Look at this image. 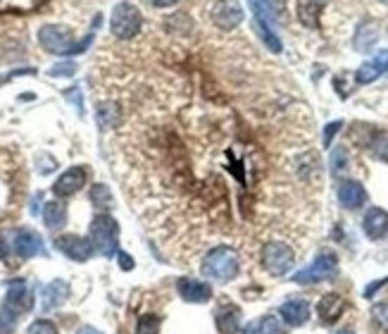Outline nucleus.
<instances>
[{
	"label": "nucleus",
	"mask_w": 388,
	"mask_h": 334,
	"mask_svg": "<svg viewBox=\"0 0 388 334\" xmlns=\"http://www.w3.org/2000/svg\"><path fill=\"white\" fill-rule=\"evenodd\" d=\"M362 229L372 241H379L388 232V212L381 208H369L362 220Z\"/></svg>",
	"instance_id": "14"
},
{
	"label": "nucleus",
	"mask_w": 388,
	"mask_h": 334,
	"mask_svg": "<svg viewBox=\"0 0 388 334\" xmlns=\"http://www.w3.org/2000/svg\"><path fill=\"white\" fill-rule=\"evenodd\" d=\"M386 282H388V279H379V282H377V284H372V287H367V289H365V296H367V299H369V296H372V294H374V291H377L379 287H384V284H386Z\"/></svg>",
	"instance_id": "35"
},
{
	"label": "nucleus",
	"mask_w": 388,
	"mask_h": 334,
	"mask_svg": "<svg viewBox=\"0 0 388 334\" xmlns=\"http://www.w3.org/2000/svg\"><path fill=\"white\" fill-rule=\"evenodd\" d=\"M44 222H46L48 229L65 227V222H67V208H65V203H60V200H48L46 208H44Z\"/></svg>",
	"instance_id": "20"
},
{
	"label": "nucleus",
	"mask_w": 388,
	"mask_h": 334,
	"mask_svg": "<svg viewBox=\"0 0 388 334\" xmlns=\"http://www.w3.org/2000/svg\"><path fill=\"white\" fill-rule=\"evenodd\" d=\"M331 169L333 174H341L348 169V153H345V148H336L331 155Z\"/></svg>",
	"instance_id": "26"
},
{
	"label": "nucleus",
	"mask_w": 388,
	"mask_h": 334,
	"mask_svg": "<svg viewBox=\"0 0 388 334\" xmlns=\"http://www.w3.org/2000/svg\"><path fill=\"white\" fill-rule=\"evenodd\" d=\"M69 299V284L65 279H53L51 284H46L41 289V308L48 313V311H55L62 303Z\"/></svg>",
	"instance_id": "12"
},
{
	"label": "nucleus",
	"mask_w": 388,
	"mask_h": 334,
	"mask_svg": "<svg viewBox=\"0 0 388 334\" xmlns=\"http://www.w3.org/2000/svg\"><path fill=\"white\" fill-rule=\"evenodd\" d=\"M262 265L269 275L281 277L290 272V267L295 265V253L288 244H281V241H269V244L262 246Z\"/></svg>",
	"instance_id": "6"
},
{
	"label": "nucleus",
	"mask_w": 388,
	"mask_h": 334,
	"mask_svg": "<svg viewBox=\"0 0 388 334\" xmlns=\"http://www.w3.org/2000/svg\"><path fill=\"white\" fill-rule=\"evenodd\" d=\"M243 8H241L236 0H220L217 3V8L212 10V20L220 29L224 32H232V29L239 27L241 22H243Z\"/></svg>",
	"instance_id": "10"
},
{
	"label": "nucleus",
	"mask_w": 388,
	"mask_h": 334,
	"mask_svg": "<svg viewBox=\"0 0 388 334\" xmlns=\"http://www.w3.org/2000/svg\"><path fill=\"white\" fill-rule=\"evenodd\" d=\"M381 3H386V5H388V0H381Z\"/></svg>",
	"instance_id": "39"
},
{
	"label": "nucleus",
	"mask_w": 388,
	"mask_h": 334,
	"mask_svg": "<svg viewBox=\"0 0 388 334\" xmlns=\"http://www.w3.org/2000/svg\"><path fill=\"white\" fill-rule=\"evenodd\" d=\"M143 27V17L138 8H133L131 3H119L117 8L112 10V17H110V29L117 39H133Z\"/></svg>",
	"instance_id": "5"
},
{
	"label": "nucleus",
	"mask_w": 388,
	"mask_h": 334,
	"mask_svg": "<svg viewBox=\"0 0 388 334\" xmlns=\"http://www.w3.org/2000/svg\"><path fill=\"white\" fill-rule=\"evenodd\" d=\"M74 72H76L74 63H60V65H53L51 70H48V75L51 77H72Z\"/></svg>",
	"instance_id": "29"
},
{
	"label": "nucleus",
	"mask_w": 388,
	"mask_h": 334,
	"mask_svg": "<svg viewBox=\"0 0 388 334\" xmlns=\"http://www.w3.org/2000/svg\"><path fill=\"white\" fill-rule=\"evenodd\" d=\"M65 96H67V101H72L76 105V110L79 115H83V101H81V91H79L76 86L74 89H67L65 91Z\"/></svg>",
	"instance_id": "31"
},
{
	"label": "nucleus",
	"mask_w": 388,
	"mask_h": 334,
	"mask_svg": "<svg viewBox=\"0 0 388 334\" xmlns=\"http://www.w3.org/2000/svg\"><path fill=\"white\" fill-rule=\"evenodd\" d=\"M55 167H58V162L53 160V158H48V155H39V172H41V174H51Z\"/></svg>",
	"instance_id": "32"
},
{
	"label": "nucleus",
	"mask_w": 388,
	"mask_h": 334,
	"mask_svg": "<svg viewBox=\"0 0 388 334\" xmlns=\"http://www.w3.org/2000/svg\"><path fill=\"white\" fill-rule=\"evenodd\" d=\"M91 39H93V34H88L86 39L76 44L72 29L65 27V24H46L39 32L41 46H44L48 53H53V56H79V53L86 51Z\"/></svg>",
	"instance_id": "1"
},
{
	"label": "nucleus",
	"mask_w": 388,
	"mask_h": 334,
	"mask_svg": "<svg viewBox=\"0 0 388 334\" xmlns=\"http://www.w3.org/2000/svg\"><path fill=\"white\" fill-rule=\"evenodd\" d=\"M338 200H341L343 208L357 210V208H362V205L367 203V191H365V186H362L360 181L348 179V181H343V184L338 186Z\"/></svg>",
	"instance_id": "13"
},
{
	"label": "nucleus",
	"mask_w": 388,
	"mask_h": 334,
	"mask_svg": "<svg viewBox=\"0 0 388 334\" xmlns=\"http://www.w3.org/2000/svg\"><path fill=\"white\" fill-rule=\"evenodd\" d=\"M200 270L205 277L217 279V282H232L241 272V258L232 246H215L205 253Z\"/></svg>",
	"instance_id": "2"
},
{
	"label": "nucleus",
	"mask_w": 388,
	"mask_h": 334,
	"mask_svg": "<svg viewBox=\"0 0 388 334\" xmlns=\"http://www.w3.org/2000/svg\"><path fill=\"white\" fill-rule=\"evenodd\" d=\"M150 5H155V8H169V5H174L177 0H148Z\"/></svg>",
	"instance_id": "36"
},
{
	"label": "nucleus",
	"mask_w": 388,
	"mask_h": 334,
	"mask_svg": "<svg viewBox=\"0 0 388 334\" xmlns=\"http://www.w3.org/2000/svg\"><path fill=\"white\" fill-rule=\"evenodd\" d=\"M248 332H250V334H283V327L274 318V315H267V318L257 320V323L253 325Z\"/></svg>",
	"instance_id": "24"
},
{
	"label": "nucleus",
	"mask_w": 388,
	"mask_h": 334,
	"mask_svg": "<svg viewBox=\"0 0 388 334\" xmlns=\"http://www.w3.org/2000/svg\"><path fill=\"white\" fill-rule=\"evenodd\" d=\"M76 334H100V332L95 330V327H81V330H79Z\"/></svg>",
	"instance_id": "37"
},
{
	"label": "nucleus",
	"mask_w": 388,
	"mask_h": 334,
	"mask_svg": "<svg viewBox=\"0 0 388 334\" xmlns=\"http://www.w3.org/2000/svg\"><path fill=\"white\" fill-rule=\"evenodd\" d=\"M343 127V122H331V124H326V131H324V146L329 148L331 146V139H333V134H336L338 129Z\"/></svg>",
	"instance_id": "33"
},
{
	"label": "nucleus",
	"mask_w": 388,
	"mask_h": 334,
	"mask_svg": "<svg viewBox=\"0 0 388 334\" xmlns=\"http://www.w3.org/2000/svg\"><path fill=\"white\" fill-rule=\"evenodd\" d=\"M372 318L377 320L379 327H384V330H388V301L377 303V306L372 308Z\"/></svg>",
	"instance_id": "28"
},
{
	"label": "nucleus",
	"mask_w": 388,
	"mask_h": 334,
	"mask_svg": "<svg viewBox=\"0 0 388 334\" xmlns=\"http://www.w3.org/2000/svg\"><path fill=\"white\" fill-rule=\"evenodd\" d=\"M343 308H345V303H343L341 296L326 294V296H322V301H319L317 313H319V318H322V323L331 325V323H336L338 320V315L343 313Z\"/></svg>",
	"instance_id": "18"
},
{
	"label": "nucleus",
	"mask_w": 388,
	"mask_h": 334,
	"mask_svg": "<svg viewBox=\"0 0 388 334\" xmlns=\"http://www.w3.org/2000/svg\"><path fill=\"white\" fill-rule=\"evenodd\" d=\"M160 318L155 315H143L136 325V334H160Z\"/></svg>",
	"instance_id": "25"
},
{
	"label": "nucleus",
	"mask_w": 388,
	"mask_h": 334,
	"mask_svg": "<svg viewBox=\"0 0 388 334\" xmlns=\"http://www.w3.org/2000/svg\"><path fill=\"white\" fill-rule=\"evenodd\" d=\"M46 253L44 239L34 232V229H15L8 236L0 239V258L3 260H12V256H17L20 260H29L34 256H41Z\"/></svg>",
	"instance_id": "3"
},
{
	"label": "nucleus",
	"mask_w": 388,
	"mask_h": 334,
	"mask_svg": "<svg viewBox=\"0 0 388 334\" xmlns=\"http://www.w3.org/2000/svg\"><path fill=\"white\" fill-rule=\"evenodd\" d=\"M377 24H374L372 20H365L357 27V34H355V48L357 51H362V53H367V51H372L374 44H377Z\"/></svg>",
	"instance_id": "19"
},
{
	"label": "nucleus",
	"mask_w": 388,
	"mask_h": 334,
	"mask_svg": "<svg viewBox=\"0 0 388 334\" xmlns=\"http://www.w3.org/2000/svg\"><path fill=\"white\" fill-rule=\"evenodd\" d=\"M34 308V296L29 291L24 279H12L8 287V296H5L3 311L12 313L15 318H20L22 313H29Z\"/></svg>",
	"instance_id": "8"
},
{
	"label": "nucleus",
	"mask_w": 388,
	"mask_h": 334,
	"mask_svg": "<svg viewBox=\"0 0 388 334\" xmlns=\"http://www.w3.org/2000/svg\"><path fill=\"white\" fill-rule=\"evenodd\" d=\"M388 70V51H381L377 58L369 60V63H365L357 70V84H372L374 79L381 77V72Z\"/></svg>",
	"instance_id": "17"
},
{
	"label": "nucleus",
	"mask_w": 388,
	"mask_h": 334,
	"mask_svg": "<svg viewBox=\"0 0 388 334\" xmlns=\"http://www.w3.org/2000/svg\"><path fill=\"white\" fill-rule=\"evenodd\" d=\"M279 313L288 325H305L307 318H310V303L305 299H288L279 308Z\"/></svg>",
	"instance_id": "15"
},
{
	"label": "nucleus",
	"mask_w": 388,
	"mask_h": 334,
	"mask_svg": "<svg viewBox=\"0 0 388 334\" xmlns=\"http://www.w3.org/2000/svg\"><path fill=\"white\" fill-rule=\"evenodd\" d=\"M336 334H355V332H350V330H341V332H336Z\"/></svg>",
	"instance_id": "38"
},
{
	"label": "nucleus",
	"mask_w": 388,
	"mask_h": 334,
	"mask_svg": "<svg viewBox=\"0 0 388 334\" xmlns=\"http://www.w3.org/2000/svg\"><path fill=\"white\" fill-rule=\"evenodd\" d=\"M88 198L98 210H110L112 208V193L105 184H95L93 189H91Z\"/></svg>",
	"instance_id": "23"
},
{
	"label": "nucleus",
	"mask_w": 388,
	"mask_h": 334,
	"mask_svg": "<svg viewBox=\"0 0 388 334\" xmlns=\"http://www.w3.org/2000/svg\"><path fill=\"white\" fill-rule=\"evenodd\" d=\"M338 272V258L333 253H319L314 258V263L305 270L295 272L293 275V282L295 284H314V282H324V279H331L336 277Z\"/></svg>",
	"instance_id": "7"
},
{
	"label": "nucleus",
	"mask_w": 388,
	"mask_h": 334,
	"mask_svg": "<svg viewBox=\"0 0 388 334\" xmlns=\"http://www.w3.org/2000/svg\"><path fill=\"white\" fill-rule=\"evenodd\" d=\"M179 294L181 299L189 303H203V301H210L212 289L210 284L196 282V279H179Z\"/></svg>",
	"instance_id": "16"
},
{
	"label": "nucleus",
	"mask_w": 388,
	"mask_h": 334,
	"mask_svg": "<svg viewBox=\"0 0 388 334\" xmlns=\"http://www.w3.org/2000/svg\"><path fill=\"white\" fill-rule=\"evenodd\" d=\"M250 8L255 12V24L272 27L274 22V10H272V0H250Z\"/></svg>",
	"instance_id": "22"
},
{
	"label": "nucleus",
	"mask_w": 388,
	"mask_h": 334,
	"mask_svg": "<svg viewBox=\"0 0 388 334\" xmlns=\"http://www.w3.org/2000/svg\"><path fill=\"white\" fill-rule=\"evenodd\" d=\"M119 267L122 270H133V258L126 256V253H119Z\"/></svg>",
	"instance_id": "34"
},
{
	"label": "nucleus",
	"mask_w": 388,
	"mask_h": 334,
	"mask_svg": "<svg viewBox=\"0 0 388 334\" xmlns=\"http://www.w3.org/2000/svg\"><path fill=\"white\" fill-rule=\"evenodd\" d=\"M374 153H377L381 160L388 162V136H377V141L372 143Z\"/></svg>",
	"instance_id": "30"
},
{
	"label": "nucleus",
	"mask_w": 388,
	"mask_h": 334,
	"mask_svg": "<svg viewBox=\"0 0 388 334\" xmlns=\"http://www.w3.org/2000/svg\"><path fill=\"white\" fill-rule=\"evenodd\" d=\"M55 246H58L60 253H65L67 258L76 260V263H86V260L95 253V248H93V244H91L88 236H79V234L58 236Z\"/></svg>",
	"instance_id": "9"
},
{
	"label": "nucleus",
	"mask_w": 388,
	"mask_h": 334,
	"mask_svg": "<svg viewBox=\"0 0 388 334\" xmlns=\"http://www.w3.org/2000/svg\"><path fill=\"white\" fill-rule=\"evenodd\" d=\"M27 334H58V327L51 320H36V323L29 325Z\"/></svg>",
	"instance_id": "27"
},
{
	"label": "nucleus",
	"mask_w": 388,
	"mask_h": 334,
	"mask_svg": "<svg viewBox=\"0 0 388 334\" xmlns=\"http://www.w3.org/2000/svg\"><path fill=\"white\" fill-rule=\"evenodd\" d=\"M86 177H88L86 167H81V165L69 167L67 172H62L58 177V181L53 184V191H55V196H60V198L74 196V193L86 184Z\"/></svg>",
	"instance_id": "11"
},
{
	"label": "nucleus",
	"mask_w": 388,
	"mask_h": 334,
	"mask_svg": "<svg viewBox=\"0 0 388 334\" xmlns=\"http://www.w3.org/2000/svg\"><path fill=\"white\" fill-rule=\"evenodd\" d=\"M217 327L222 334H236L241 327V311L236 306H227L217 313Z\"/></svg>",
	"instance_id": "21"
},
{
	"label": "nucleus",
	"mask_w": 388,
	"mask_h": 334,
	"mask_svg": "<svg viewBox=\"0 0 388 334\" xmlns=\"http://www.w3.org/2000/svg\"><path fill=\"white\" fill-rule=\"evenodd\" d=\"M88 239H91V244H93V248L100 253V256L110 258V256H114V253H117V244H119V224L114 222L110 215L100 212V215H95L93 222H91Z\"/></svg>",
	"instance_id": "4"
}]
</instances>
